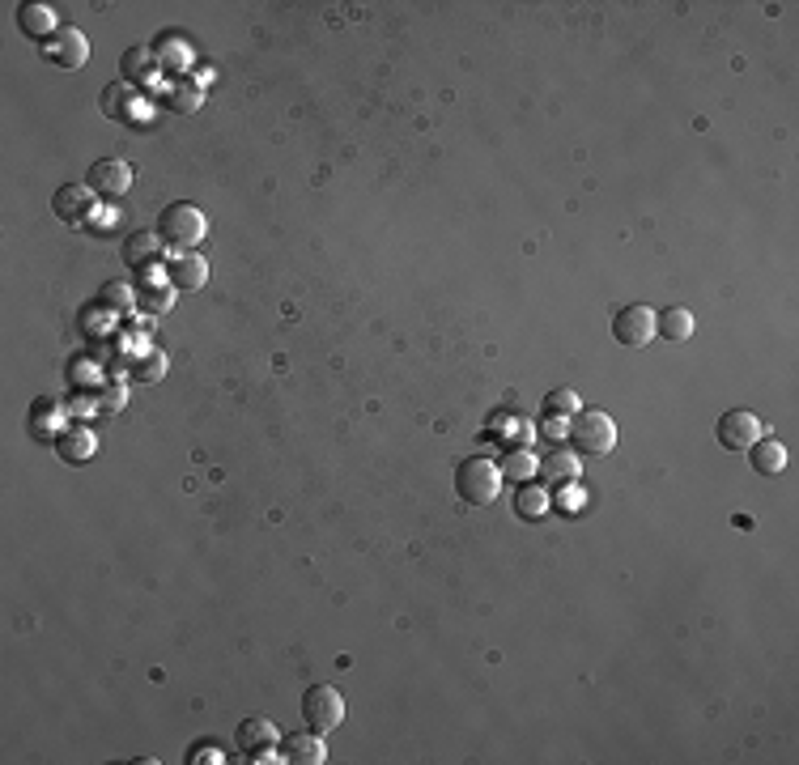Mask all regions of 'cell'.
<instances>
[{"label":"cell","mask_w":799,"mask_h":765,"mask_svg":"<svg viewBox=\"0 0 799 765\" xmlns=\"http://www.w3.org/2000/svg\"><path fill=\"white\" fill-rule=\"evenodd\" d=\"M204 230H209V221H204V213L196 209V204H187V200L166 204L162 217H158L162 243L166 247H179V251H192L200 238H204Z\"/></svg>","instance_id":"cell-1"},{"label":"cell","mask_w":799,"mask_h":765,"mask_svg":"<svg viewBox=\"0 0 799 765\" xmlns=\"http://www.w3.org/2000/svg\"><path fill=\"white\" fill-rule=\"evenodd\" d=\"M455 493H459V498H464L468 506H489V502L502 493V472H498V464H489V459H481V455L464 459V464L455 468Z\"/></svg>","instance_id":"cell-2"},{"label":"cell","mask_w":799,"mask_h":765,"mask_svg":"<svg viewBox=\"0 0 799 765\" xmlns=\"http://www.w3.org/2000/svg\"><path fill=\"white\" fill-rule=\"evenodd\" d=\"M570 447L574 455H608L617 447V421L608 413H583L578 408L570 421Z\"/></svg>","instance_id":"cell-3"},{"label":"cell","mask_w":799,"mask_h":765,"mask_svg":"<svg viewBox=\"0 0 799 765\" xmlns=\"http://www.w3.org/2000/svg\"><path fill=\"white\" fill-rule=\"evenodd\" d=\"M302 719L311 731L328 736V731H336L340 723H345V697H340L332 685H311L302 693Z\"/></svg>","instance_id":"cell-4"},{"label":"cell","mask_w":799,"mask_h":765,"mask_svg":"<svg viewBox=\"0 0 799 765\" xmlns=\"http://www.w3.org/2000/svg\"><path fill=\"white\" fill-rule=\"evenodd\" d=\"M612 336H617L625 349H646V345H651V336H655V311H651V306H642V302L621 306V311L612 315Z\"/></svg>","instance_id":"cell-5"},{"label":"cell","mask_w":799,"mask_h":765,"mask_svg":"<svg viewBox=\"0 0 799 765\" xmlns=\"http://www.w3.org/2000/svg\"><path fill=\"white\" fill-rule=\"evenodd\" d=\"M714 438H719L723 451H748L761 438V417L748 413V408H727L714 425Z\"/></svg>","instance_id":"cell-6"},{"label":"cell","mask_w":799,"mask_h":765,"mask_svg":"<svg viewBox=\"0 0 799 765\" xmlns=\"http://www.w3.org/2000/svg\"><path fill=\"white\" fill-rule=\"evenodd\" d=\"M43 60L60 68H81L90 60V43H85V34L77 26H60L51 39H43Z\"/></svg>","instance_id":"cell-7"},{"label":"cell","mask_w":799,"mask_h":765,"mask_svg":"<svg viewBox=\"0 0 799 765\" xmlns=\"http://www.w3.org/2000/svg\"><path fill=\"white\" fill-rule=\"evenodd\" d=\"M85 179H90V187L98 196H124L132 187V179H136V170L124 158H98Z\"/></svg>","instance_id":"cell-8"},{"label":"cell","mask_w":799,"mask_h":765,"mask_svg":"<svg viewBox=\"0 0 799 765\" xmlns=\"http://www.w3.org/2000/svg\"><path fill=\"white\" fill-rule=\"evenodd\" d=\"M94 196L98 192L90 183H64L60 192L51 196V209H56L60 221H73V226H77V221H85V213L94 209Z\"/></svg>","instance_id":"cell-9"},{"label":"cell","mask_w":799,"mask_h":765,"mask_svg":"<svg viewBox=\"0 0 799 765\" xmlns=\"http://www.w3.org/2000/svg\"><path fill=\"white\" fill-rule=\"evenodd\" d=\"M281 761H298V765H323L328 761V748H323L319 731H294V736L281 740Z\"/></svg>","instance_id":"cell-10"},{"label":"cell","mask_w":799,"mask_h":765,"mask_svg":"<svg viewBox=\"0 0 799 765\" xmlns=\"http://www.w3.org/2000/svg\"><path fill=\"white\" fill-rule=\"evenodd\" d=\"M281 736H277V727H272L268 719H260V714H251V719H243L238 723V731H234V744H238V753H264V748H272Z\"/></svg>","instance_id":"cell-11"},{"label":"cell","mask_w":799,"mask_h":765,"mask_svg":"<svg viewBox=\"0 0 799 765\" xmlns=\"http://www.w3.org/2000/svg\"><path fill=\"white\" fill-rule=\"evenodd\" d=\"M124 260L132 268H153L162 264V234L158 230H136L124 238Z\"/></svg>","instance_id":"cell-12"},{"label":"cell","mask_w":799,"mask_h":765,"mask_svg":"<svg viewBox=\"0 0 799 765\" xmlns=\"http://www.w3.org/2000/svg\"><path fill=\"white\" fill-rule=\"evenodd\" d=\"M697 328V319L689 306H668V311H655V336H663L668 345H680V340H689Z\"/></svg>","instance_id":"cell-13"},{"label":"cell","mask_w":799,"mask_h":765,"mask_svg":"<svg viewBox=\"0 0 799 765\" xmlns=\"http://www.w3.org/2000/svg\"><path fill=\"white\" fill-rule=\"evenodd\" d=\"M744 455H748V464H753L757 476H778L782 468H787V447H782L778 438H757Z\"/></svg>","instance_id":"cell-14"},{"label":"cell","mask_w":799,"mask_h":765,"mask_svg":"<svg viewBox=\"0 0 799 765\" xmlns=\"http://www.w3.org/2000/svg\"><path fill=\"white\" fill-rule=\"evenodd\" d=\"M209 281V264H204V255L196 251H183L175 264H170V285L175 289H200Z\"/></svg>","instance_id":"cell-15"},{"label":"cell","mask_w":799,"mask_h":765,"mask_svg":"<svg viewBox=\"0 0 799 765\" xmlns=\"http://www.w3.org/2000/svg\"><path fill=\"white\" fill-rule=\"evenodd\" d=\"M17 26H22L26 34H34V39H51V34L60 30L56 26V9H51V5H22Z\"/></svg>","instance_id":"cell-16"},{"label":"cell","mask_w":799,"mask_h":765,"mask_svg":"<svg viewBox=\"0 0 799 765\" xmlns=\"http://www.w3.org/2000/svg\"><path fill=\"white\" fill-rule=\"evenodd\" d=\"M536 472H540L549 485H566V481H574V476H578V455H574V451H553V455L540 459Z\"/></svg>","instance_id":"cell-17"},{"label":"cell","mask_w":799,"mask_h":765,"mask_svg":"<svg viewBox=\"0 0 799 765\" xmlns=\"http://www.w3.org/2000/svg\"><path fill=\"white\" fill-rule=\"evenodd\" d=\"M510 506H515L519 519L536 523L544 510H549V493H544V485H519V489H515V502H510Z\"/></svg>","instance_id":"cell-18"},{"label":"cell","mask_w":799,"mask_h":765,"mask_svg":"<svg viewBox=\"0 0 799 765\" xmlns=\"http://www.w3.org/2000/svg\"><path fill=\"white\" fill-rule=\"evenodd\" d=\"M56 447H60L64 459H73V464H77V459H90L94 455V434L90 430H68V434L56 438Z\"/></svg>","instance_id":"cell-19"},{"label":"cell","mask_w":799,"mask_h":765,"mask_svg":"<svg viewBox=\"0 0 799 765\" xmlns=\"http://www.w3.org/2000/svg\"><path fill=\"white\" fill-rule=\"evenodd\" d=\"M536 455L532 451H510L506 459H502V476H510V481H532V476H536Z\"/></svg>","instance_id":"cell-20"},{"label":"cell","mask_w":799,"mask_h":765,"mask_svg":"<svg viewBox=\"0 0 799 765\" xmlns=\"http://www.w3.org/2000/svg\"><path fill=\"white\" fill-rule=\"evenodd\" d=\"M544 413H578V391L570 387H557L544 396Z\"/></svg>","instance_id":"cell-21"},{"label":"cell","mask_w":799,"mask_h":765,"mask_svg":"<svg viewBox=\"0 0 799 765\" xmlns=\"http://www.w3.org/2000/svg\"><path fill=\"white\" fill-rule=\"evenodd\" d=\"M124 98H132L128 81H115V85H107V90H102V111H107L111 119H124V111H119V102H124Z\"/></svg>","instance_id":"cell-22"},{"label":"cell","mask_w":799,"mask_h":765,"mask_svg":"<svg viewBox=\"0 0 799 765\" xmlns=\"http://www.w3.org/2000/svg\"><path fill=\"white\" fill-rule=\"evenodd\" d=\"M51 413H64V408L56 404V400H39L34 404V434H51Z\"/></svg>","instance_id":"cell-23"},{"label":"cell","mask_w":799,"mask_h":765,"mask_svg":"<svg viewBox=\"0 0 799 765\" xmlns=\"http://www.w3.org/2000/svg\"><path fill=\"white\" fill-rule=\"evenodd\" d=\"M124 73L128 77H145L149 73V51H128V56H124Z\"/></svg>","instance_id":"cell-24"},{"label":"cell","mask_w":799,"mask_h":765,"mask_svg":"<svg viewBox=\"0 0 799 765\" xmlns=\"http://www.w3.org/2000/svg\"><path fill=\"white\" fill-rule=\"evenodd\" d=\"M136 374H141V379H158V374H166V357L162 353H149Z\"/></svg>","instance_id":"cell-25"},{"label":"cell","mask_w":799,"mask_h":765,"mask_svg":"<svg viewBox=\"0 0 799 765\" xmlns=\"http://www.w3.org/2000/svg\"><path fill=\"white\" fill-rule=\"evenodd\" d=\"M102 298L115 302V306H128V302H132V294H128L124 285H107V289H102Z\"/></svg>","instance_id":"cell-26"}]
</instances>
